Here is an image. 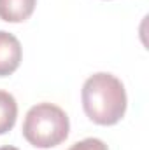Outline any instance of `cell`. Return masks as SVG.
Returning a JSON list of instances; mask_svg holds the SVG:
<instances>
[{
	"label": "cell",
	"instance_id": "cell-4",
	"mask_svg": "<svg viewBox=\"0 0 149 150\" xmlns=\"http://www.w3.org/2000/svg\"><path fill=\"white\" fill-rule=\"evenodd\" d=\"M37 0H0V19L7 23H23L35 11Z\"/></svg>",
	"mask_w": 149,
	"mask_h": 150
},
{
	"label": "cell",
	"instance_id": "cell-5",
	"mask_svg": "<svg viewBox=\"0 0 149 150\" xmlns=\"http://www.w3.org/2000/svg\"><path fill=\"white\" fill-rule=\"evenodd\" d=\"M18 119V103L14 96L0 89V134L9 133Z\"/></svg>",
	"mask_w": 149,
	"mask_h": 150
},
{
	"label": "cell",
	"instance_id": "cell-3",
	"mask_svg": "<svg viewBox=\"0 0 149 150\" xmlns=\"http://www.w3.org/2000/svg\"><path fill=\"white\" fill-rule=\"evenodd\" d=\"M23 49L19 40L9 32L0 30V77L14 74L21 63Z\"/></svg>",
	"mask_w": 149,
	"mask_h": 150
},
{
	"label": "cell",
	"instance_id": "cell-1",
	"mask_svg": "<svg viewBox=\"0 0 149 150\" xmlns=\"http://www.w3.org/2000/svg\"><path fill=\"white\" fill-rule=\"evenodd\" d=\"M81 98L84 113L98 126H114L126 112L125 86L112 74L98 72L88 77L82 86Z\"/></svg>",
	"mask_w": 149,
	"mask_h": 150
},
{
	"label": "cell",
	"instance_id": "cell-6",
	"mask_svg": "<svg viewBox=\"0 0 149 150\" xmlns=\"http://www.w3.org/2000/svg\"><path fill=\"white\" fill-rule=\"evenodd\" d=\"M69 150H109V149L98 138H86V140H81V142L74 143Z\"/></svg>",
	"mask_w": 149,
	"mask_h": 150
},
{
	"label": "cell",
	"instance_id": "cell-2",
	"mask_svg": "<svg viewBox=\"0 0 149 150\" xmlns=\"http://www.w3.org/2000/svg\"><path fill=\"white\" fill-rule=\"evenodd\" d=\"M70 122L67 113L53 103H37L23 122L25 140L37 149H51L63 143L69 136Z\"/></svg>",
	"mask_w": 149,
	"mask_h": 150
},
{
	"label": "cell",
	"instance_id": "cell-7",
	"mask_svg": "<svg viewBox=\"0 0 149 150\" xmlns=\"http://www.w3.org/2000/svg\"><path fill=\"white\" fill-rule=\"evenodd\" d=\"M0 150H19L16 147H11V145H5V147H0Z\"/></svg>",
	"mask_w": 149,
	"mask_h": 150
}]
</instances>
